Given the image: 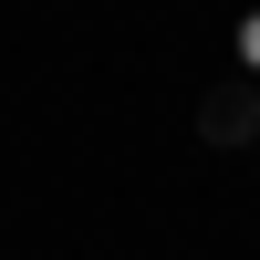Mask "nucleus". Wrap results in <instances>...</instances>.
Listing matches in <instances>:
<instances>
[{"mask_svg": "<svg viewBox=\"0 0 260 260\" xmlns=\"http://www.w3.org/2000/svg\"><path fill=\"white\" fill-rule=\"evenodd\" d=\"M250 62H260V21H250Z\"/></svg>", "mask_w": 260, "mask_h": 260, "instance_id": "f257e3e1", "label": "nucleus"}]
</instances>
